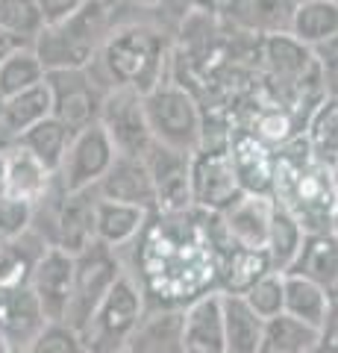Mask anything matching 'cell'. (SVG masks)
Here are the masks:
<instances>
[{"label": "cell", "mask_w": 338, "mask_h": 353, "mask_svg": "<svg viewBox=\"0 0 338 353\" xmlns=\"http://www.w3.org/2000/svg\"><path fill=\"white\" fill-rule=\"evenodd\" d=\"M136 283L147 306L185 309L218 292V250L200 209L154 212L136 239Z\"/></svg>", "instance_id": "cell-1"}, {"label": "cell", "mask_w": 338, "mask_h": 353, "mask_svg": "<svg viewBox=\"0 0 338 353\" xmlns=\"http://www.w3.org/2000/svg\"><path fill=\"white\" fill-rule=\"evenodd\" d=\"M274 203L312 233H330L332 215L338 209V192L330 165L312 157L306 139L297 136L288 145L277 148L274 168Z\"/></svg>", "instance_id": "cell-2"}, {"label": "cell", "mask_w": 338, "mask_h": 353, "mask_svg": "<svg viewBox=\"0 0 338 353\" xmlns=\"http://www.w3.org/2000/svg\"><path fill=\"white\" fill-rule=\"evenodd\" d=\"M171 44L156 24L147 21H124L112 24L92 71L109 88H129L147 94L168 77Z\"/></svg>", "instance_id": "cell-3"}, {"label": "cell", "mask_w": 338, "mask_h": 353, "mask_svg": "<svg viewBox=\"0 0 338 353\" xmlns=\"http://www.w3.org/2000/svg\"><path fill=\"white\" fill-rule=\"evenodd\" d=\"M112 24L115 12L106 0H85L71 18L59 21V24H47L41 30L32 50H36L47 74L89 68L101 53Z\"/></svg>", "instance_id": "cell-4"}, {"label": "cell", "mask_w": 338, "mask_h": 353, "mask_svg": "<svg viewBox=\"0 0 338 353\" xmlns=\"http://www.w3.org/2000/svg\"><path fill=\"white\" fill-rule=\"evenodd\" d=\"M145 115L150 136L162 148L194 157L206 145L203 112L185 83L165 77L156 88H150L145 94Z\"/></svg>", "instance_id": "cell-5"}, {"label": "cell", "mask_w": 338, "mask_h": 353, "mask_svg": "<svg viewBox=\"0 0 338 353\" xmlns=\"http://www.w3.org/2000/svg\"><path fill=\"white\" fill-rule=\"evenodd\" d=\"M145 309H147L145 292H141L133 274L124 271L101 301V306L94 309L89 324L77 333L85 353H124Z\"/></svg>", "instance_id": "cell-6"}, {"label": "cell", "mask_w": 338, "mask_h": 353, "mask_svg": "<svg viewBox=\"0 0 338 353\" xmlns=\"http://www.w3.org/2000/svg\"><path fill=\"white\" fill-rule=\"evenodd\" d=\"M124 271L127 268H124L121 253L101 245V241H94L89 250L74 256V294H71L68 315H65V327L80 333Z\"/></svg>", "instance_id": "cell-7"}, {"label": "cell", "mask_w": 338, "mask_h": 353, "mask_svg": "<svg viewBox=\"0 0 338 353\" xmlns=\"http://www.w3.org/2000/svg\"><path fill=\"white\" fill-rule=\"evenodd\" d=\"M45 83L50 92V115L71 132L97 124L109 85L92 71V65L74 71H50Z\"/></svg>", "instance_id": "cell-8"}, {"label": "cell", "mask_w": 338, "mask_h": 353, "mask_svg": "<svg viewBox=\"0 0 338 353\" xmlns=\"http://www.w3.org/2000/svg\"><path fill=\"white\" fill-rule=\"evenodd\" d=\"M271 215H274V197L265 194H242L221 215H209L212 241L218 248H242V250H265L271 236Z\"/></svg>", "instance_id": "cell-9"}, {"label": "cell", "mask_w": 338, "mask_h": 353, "mask_svg": "<svg viewBox=\"0 0 338 353\" xmlns=\"http://www.w3.org/2000/svg\"><path fill=\"white\" fill-rule=\"evenodd\" d=\"M115 157L118 153L112 148V141H109L106 130L101 124H92L71 136V145L65 150L62 165L53 174V180H56V185L65 194L94 189L109 171V165L115 162Z\"/></svg>", "instance_id": "cell-10"}, {"label": "cell", "mask_w": 338, "mask_h": 353, "mask_svg": "<svg viewBox=\"0 0 338 353\" xmlns=\"http://www.w3.org/2000/svg\"><path fill=\"white\" fill-rule=\"evenodd\" d=\"M97 124L106 130L118 157H147L154 145L145 115V94L129 88H109Z\"/></svg>", "instance_id": "cell-11"}, {"label": "cell", "mask_w": 338, "mask_h": 353, "mask_svg": "<svg viewBox=\"0 0 338 353\" xmlns=\"http://www.w3.org/2000/svg\"><path fill=\"white\" fill-rule=\"evenodd\" d=\"M238 197L242 189H238L226 145L200 148L191 157V206L206 215H221Z\"/></svg>", "instance_id": "cell-12"}, {"label": "cell", "mask_w": 338, "mask_h": 353, "mask_svg": "<svg viewBox=\"0 0 338 353\" xmlns=\"http://www.w3.org/2000/svg\"><path fill=\"white\" fill-rule=\"evenodd\" d=\"M226 153H230L242 194L274 197V168H277L274 148H268L250 130H230V136H226Z\"/></svg>", "instance_id": "cell-13"}, {"label": "cell", "mask_w": 338, "mask_h": 353, "mask_svg": "<svg viewBox=\"0 0 338 353\" xmlns=\"http://www.w3.org/2000/svg\"><path fill=\"white\" fill-rule=\"evenodd\" d=\"M147 171L156 189V212H185L191 206V157L168 150L162 145H150Z\"/></svg>", "instance_id": "cell-14"}, {"label": "cell", "mask_w": 338, "mask_h": 353, "mask_svg": "<svg viewBox=\"0 0 338 353\" xmlns=\"http://www.w3.org/2000/svg\"><path fill=\"white\" fill-rule=\"evenodd\" d=\"M30 289L36 294L47 324H65L74 294V256L62 253L59 248H47L45 256L32 268Z\"/></svg>", "instance_id": "cell-15"}, {"label": "cell", "mask_w": 338, "mask_h": 353, "mask_svg": "<svg viewBox=\"0 0 338 353\" xmlns=\"http://www.w3.org/2000/svg\"><path fill=\"white\" fill-rule=\"evenodd\" d=\"M45 327L47 318L30 285L0 292V341L9 353H27Z\"/></svg>", "instance_id": "cell-16"}, {"label": "cell", "mask_w": 338, "mask_h": 353, "mask_svg": "<svg viewBox=\"0 0 338 353\" xmlns=\"http://www.w3.org/2000/svg\"><path fill=\"white\" fill-rule=\"evenodd\" d=\"M94 189L103 201L138 206L150 215L156 212V189L154 180H150L145 157H115V162L109 165V171Z\"/></svg>", "instance_id": "cell-17"}, {"label": "cell", "mask_w": 338, "mask_h": 353, "mask_svg": "<svg viewBox=\"0 0 338 353\" xmlns=\"http://www.w3.org/2000/svg\"><path fill=\"white\" fill-rule=\"evenodd\" d=\"M185 309L147 306L124 353H182Z\"/></svg>", "instance_id": "cell-18"}, {"label": "cell", "mask_w": 338, "mask_h": 353, "mask_svg": "<svg viewBox=\"0 0 338 353\" xmlns=\"http://www.w3.org/2000/svg\"><path fill=\"white\" fill-rule=\"evenodd\" d=\"M297 0H224V12L233 27L250 36H286L291 30V18Z\"/></svg>", "instance_id": "cell-19"}, {"label": "cell", "mask_w": 338, "mask_h": 353, "mask_svg": "<svg viewBox=\"0 0 338 353\" xmlns=\"http://www.w3.org/2000/svg\"><path fill=\"white\" fill-rule=\"evenodd\" d=\"M182 353H226L224 321H221V294L212 292L185 306Z\"/></svg>", "instance_id": "cell-20"}, {"label": "cell", "mask_w": 338, "mask_h": 353, "mask_svg": "<svg viewBox=\"0 0 338 353\" xmlns=\"http://www.w3.org/2000/svg\"><path fill=\"white\" fill-rule=\"evenodd\" d=\"M45 118H50L47 83L27 88V92L12 97H3V103H0V150L12 148L30 127H36Z\"/></svg>", "instance_id": "cell-21"}, {"label": "cell", "mask_w": 338, "mask_h": 353, "mask_svg": "<svg viewBox=\"0 0 338 353\" xmlns=\"http://www.w3.org/2000/svg\"><path fill=\"white\" fill-rule=\"evenodd\" d=\"M288 274L318 283L321 289L330 294V301H335L338 297V239L332 233L306 236Z\"/></svg>", "instance_id": "cell-22"}, {"label": "cell", "mask_w": 338, "mask_h": 353, "mask_svg": "<svg viewBox=\"0 0 338 353\" xmlns=\"http://www.w3.org/2000/svg\"><path fill=\"white\" fill-rule=\"evenodd\" d=\"M271 274V259L265 250L218 248V294H247L253 285Z\"/></svg>", "instance_id": "cell-23"}, {"label": "cell", "mask_w": 338, "mask_h": 353, "mask_svg": "<svg viewBox=\"0 0 338 353\" xmlns=\"http://www.w3.org/2000/svg\"><path fill=\"white\" fill-rule=\"evenodd\" d=\"M150 212L129 203H115V201H97V241L106 248H112L121 253L124 248H133L136 239L141 236V230L147 227Z\"/></svg>", "instance_id": "cell-24"}, {"label": "cell", "mask_w": 338, "mask_h": 353, "mask_svg": "<svg viewBox=\"0 0 338 353\" xmlns=\"http://www.w3.org/2000/svg\"><path fill=\"white\" fill-rule=\"evenodd\" d=\"M221 321L226 353H259L265 321L238 294H221Z\"/></svg>", "instance_id": "cell-25"}, {"label": "cell", "mask_w": 338, "mask_h": 353, "mask_svg": "<svg viewBox=\"0 0 338 353\" xmlns=\"http://www.w3.org/2000/svg\"><path fill=\"white\" fill-rule=\"evenodd\" d=\"M288 36L306 44L309 50L330 44L332 39H338V3H330V0H297Z\"/></svg>", "instance_id": "cell-26"}, {"label": "cell", "mask_w": 338, "mask_h": 353, "mask_svg": "<svg viewBox=\"0 0 338 353\" xmlns=\"http://www.w3.org/2000/svg\"><path fill=\"white\" fill-rule=\"evenodd\" d=\"M50 245L39 233H24L12 241H0V292L3 289H21L30 285L32 268L45 256Z\"/></svg>", "instance_id": "cell-27"}, {"label": "cell", "mask_w": 338, "mask_h": 353, "mask_svg": "<svg viewBox=\"0 0 338 353\" xmlns=\"http://www.w3.org/2000/svg\"><path fill=\"white\" fill-rule=\"evenodd\" d=\"M3 153H6V194L36 206L41 197L50 192L53 174H47L27 150H21L18 145L6 148Z\"/></svg>", "instance_id": "cell-28"}, {"label": "cell", "mask_w": 338, "mask_h": 353, "mask_svg": "<svg viewBox=\"0 0 338 353\" xmlns=\"http://www.w3.org/2000/svg\"><path fill=\"white\" fill-rule=\"evenodd\" d=\"M71 136H74V132L65 127L62 121H56L50 115L45 121H39L36 127H30L24 136L15 141V145L21 150H27L47 174H56L59 165H62L65 150H68V145H71Z\"/></svg>", "instance_id": "cell-29"}, {"label": "cell", "mask_w": 338, "mask_h": 353, "mask_svg": "<svg viewBox=\"0 0 338 353\" xmlns=\"http://www.w3.org/2000/svg\"><path fill=\"white\" fill-rule=\"evenodd\" d=\"M330 303H332L330 294H326L318 283L286 274V306H282V312L291 315L294 321H300L321 333L326 312H330Z\"/></svg>", "instance_id": "cell-30"}, {"label": "cell", "mask_w": 338, "mask_h": 353, "mask_svg": "<svg viewBox=\"0 0 338 353\" xmlns=\"http://www.w3.org/2000/svg\"><path fill=\"white\" fill-rule=\"evenodd\" d=\"M306 241V230L294 221L279 203H274V215H271V236H268V259L271 271L288 274V268L297 259V253Z\"/></svg>", "instance_id": "cell-31"}, {"label": "cell", "mask_w": 338, "mask_h": 353, "mask_svg": "<svg viewBox=\"0 0 338 353\" xmlns=\"http://www.w3.org/2000/svg\"><path fill=\"white\" fill-rule=\"evenodd\" d=\"M303 139L312 150V157L332 165L338 159V101L335 97H324V101L312 109V115L303 127Z\"/></svg>", "instance_id": "cell-32"}, {"label": "cell", "mask_w": 338, "mask_h": 353, "mask_svg": "<svg viewBox=\"0 0 338 353\" xmlns=\"http://www.w3.org/2000/svg\"><path fill=\"white\" fill-rule=\"evenodd\" d=\"M315 350H318V330L294 321L286 312L265 321L259 353H315Z\"/></svg>", "instance_id": "cell-33"}, {"label": "cell", "mask_w": 338, "mask_h": 353, "mask_svg": "<svg viewBox=\"0 0 338 353\" xmlns=\"http://www.w3.org/2000/svg\"><path fill=\"white\" fill-rule=\"evenodd\" d=\"M45 65L36 57V50L27 48L9 57L6 62H0V97H12V94H21L27 88H36L45 83Z\"/></svg>", "instance_id": "cell-34"}, {"label": "cell", "mask_w": 338, "mask_h": 353, "mask_svg": "<svg viewBox=\"0 0 338 353\" xmlns=\"http://www.w3.org/2000/svg\"><path fill=\"white\" fill-rule=\"evenodd\" d=\"M0 30H9L36 44L39 32L45 30V18H41L36 0H0Z\"/></svg>", "instance_id": "cell-35"}, {"label": "cell", "mask_w": 338, "mask_h": 353, "mask_svg": "<svg viewBox=\"0 0 338 353\" xmlns=\"http://www.w3.org/2000/svg\"><path fill=\"white\" fill-rule=\"evenodd\" d=\"M242 297L262 321H271V318L282 315V306H286V274H277V271L265 274V277Z\"/></svg>", "instance_id": "cell-36"}, {"label": "cell", "mask_w": 338, "mask_h": 353, "mask_svg": "<svg viewBox=\"0 0 338 353\" xmlns=\"http://www.w3.org/2000/svg\"><path fill=\"white\" fill-rule=\"evenodd\" d=\"M32 212L36 206L18 197H0V241H12L32 230Z\"/></svg>", "instance_id": "cell-37"}, {"label": "cell", "mask_w": 338, "mask_h": 353, "mask_svg": "<svg viewBox=\"0 0 338 353\" xmlns=\"http://www.w3.org/2000/svg\"><path fill=\"white\" fill-rule=\"evenodd\" d=\"M27 353H85L80 336L65 324H47Z\"/></svg>", "instance_id": "cell-38"}, {"label": "cell", "mask_w": 338, "mask_h": 353, "mask_svg": "<svg viewBox=\"0 0 338 353\" xmlns=\"http://www.w3.org/2000/svg\"><path fill=\"white\" fill-rule=\"evenodd\" d=\"M315 59H318V68H321L324 94L338 101V39H332L330 44L315 50Z\"/></svg>", "instance_id": "cell-39"}, {"label": "cell", "mask_w": 338, "mask_h": 353, "mask_svg": "<svg viewBox=\"0 0 338 353\" xmlns=\"http://www.w3.org/2000/svg\"><path fill=\"white\" fill-rule=\"evenodd\" d=\"M85 3V0H36L41 18H45V27L47 24H59V21L71 18L77 9Z\"/></svg>", "instance_id": "cell-40"}, {"label": "cell", "mask_w": 338, "mask_h": 353, "mask_svg": "<svg viewBox=\"0 0 338 353\" xmlns=\"http://www.w3.org/2000/svg\"><path fill=\"white\" fill-rule=\"evenodd\" d=\"M315 353H338V297L330 303L326 321L318 333V350Z\"/></svg>", "instance_id": "cell-41"}, {"label": "cell", "mask_w": 338, "mask_h": 353, "mask_svg": "<svg viewBox=\"0 0 338 353\" xmlns=\"http://www.w3.org/2000/svg\"><path fill=\"white\" fill-rule=\"evenodd\" d=\"M27 48H32L30 39H21V36H15V32H9V30H0V62H6L9 57H15V53L27 50Z\"/></svg>", "instance_id": "cell-42"}, {"label": "cell", "mask_w": 338, "mask_h": 353, "mask_svg": "<svg viewBox=\"0 0 338 353\" xmlns=\"http://www.w3.org/2000/svg\"><path fill=\"white\" fill-rule=\"evenodd\" d=\"M3 150H0V197H6V153Z\"/></svg>", "instance_id": "cell-43"}, {"label": "cell", "mask_w": 338, "mask_h": 353, "mask_svg": "<svg viewBox=\"0 0 338 353\" xmlns=\"http://www.w3.org/2000/svg\"><path fill=\"white\" fill-rule=\"evenodd\" d=\"M330 171H332V183H335V192H338V159L330 165Z\"/></svg>", "instance_id": "cell-44"}, {"label": "cell", "mask_w": 338, "mask_h": 353, "mask_svg": "<svg viewBox=\"0 0 338 353\" xmlns=\"http://www.w3.org/2000/svg\"><path fill=\"white\" fill-rule=\"evenodd\" d=\"M330 3H338V0H330Z\"/></svg>", "instance_id": "cell-45"}, {"label": "cell", "mask_w": 338, "mask_h": 353, "mask_svg": "<svg viewBox=\"0 0 338 353\" xmlns=\"http://www.w3.org/2000/svg\"><path fill=\"white\" fill-rule=\"evenodd\" d=\"M0 103H3V97H0Z\"/></svg>", "instance_id": "cell-46"}]
</instances>
